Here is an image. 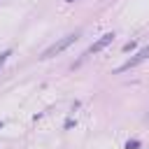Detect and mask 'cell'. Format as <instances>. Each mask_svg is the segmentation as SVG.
Masks as SVG:
<instances>
[{"label":"cell","mask_w":149,"mask_h":149,"mask_svg":"<svg viewBox=\"0 0 149 149\" xmlns=\"http://www.w3.org/2000/svg\"><path fill=\"white\" fill-rule=\"evenodd\" d=\"M77 37H79V30H77V33H70V35H65V37H61L58 42H54V44H51V47H49V49L42 54V58L47 61V58H51V56H56V54L65 51L70 44H74V42H77Z\"/></svg>","instance_id":"cell-1"},{"label":"cell","mask_w":149,"mask_h":149,"mask_svg":"<svg viewBox=\"0 0 149 149\" xmlns=\"http://www.w3.org/2000/svg\"><path fill=\"white\" fill-rule=\"evenodd\" d=\"M144 58H149V47H144V49H140V51H137V54H135V56H133L130 61H126L123 65H119V68H116V72H126V70H130V68H135L137 63H142Z\"/></svg>","instance_id":"cell-2"},{"label":"cell","mask_w":149,"mask_h":149,"mask_svg":"<svg viewBox=\"0 0 149 149\" xmlns=\"http://www.w3.org/2000/svg\"><path fill=\"white\" fill-rule=\"evenodd\" d=\"M112 40H114V33H105L98 42H93V44L88 47V54H98V51H102L107 44H112Z\"/></svg>","instance_id":"cell-3"},{"label":"cell","mask_w":149,"mask_h":149,"mask_svg":"<svg viewBox=\"0 0 149 149\" xmlns=\"http://www.w3.org/2000/svg\"><path fill=\"white\" fill-rule=\"evenodd\" d=\"M140 147V140H128L126 142V149H137Z\"/></svg>","instance_id":"cell-4"},{"label":"cell","mask_w":149,"mask_h":149,"mask_svg":"<svg viewBox=\"0 0 149 149\" xmlns=\"http://www.w3.org/2000/svg\"><path fill=\"white\" fill-rule=\"evenodd\" d=\"M9 56H12V51H9V49H7V51H2V54H0V68H2V65H5V61H7V58H9Z\"/></svg>","instance_id":"cell-5"},{"label":"cell","mask_w":149,"mask_h":149,"mask_svg":"<svg viewBox=\"0 0 149 149\" xmlns=\"http://www.w3.org/2000/svg\"><path fill=\"white\" fill-rule=\"evenodd\" d=\"M133 47H135V42H128V44H123V51H130Z\"/></svg>","instance_id":"cell-6"},{"label":"cell","mask_w":149,"mask_h":149,"mask_svg":"<svg viewBox=\"0 0 149 149\" xmlns=\"http://www.w3.org/2000/svg\"><path fill=\"white\" fill-rule=\"evenodd\" d=\"M0 128H2V121H0Z\"/></svg>","instance_id":"cell-7"},{"label":"cell","mask_w":149,"mask_h":149,"mask_svg":"<svg viewBox=\"0 0 149 149\" xmlns=\"http://www.w3.org/2000/svg\"><path fill=\"white\" fill-rule=\"evenodd\" d=\"M147 119H149V114H147Z\"/></svg>","instance_id":"cell-8"}]
</instances>
